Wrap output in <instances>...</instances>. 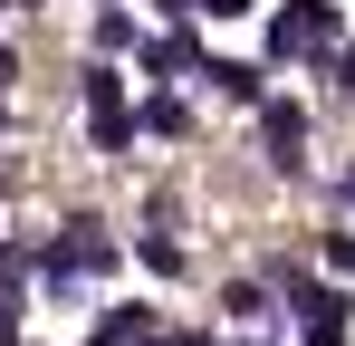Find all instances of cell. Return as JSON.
<instances>
[{"mask_svg": "<svg viewBox=\"0 0 355 346\" xmlns=\"http://www.w3.org/2000/svg\"><path fill=\"white\" fill-rule=\"evenodd\" d=\"M202 77H211V87L231 97V106H269V67H250V58H211Z\"/></svg>", "mask_w": 355, "mask_h": 346, "instance_id": "cell-5", "label": "cell"}, {"mask_svg": "<svg viewBox=\"0 0 355 346\" xmlns=\"http://www.w3.org/2000/svg\"><path fill=\"white\" fill-rule=\"evenodd\" d=\"M135 125H144V135H164V145H182V135H192V106H182V97H154Z\"/></svg>", "mask_w": 355, "mask_h": 346, "instance_id": "cell-7", "label": "cell"}, {"mask_svg": "<svg viewBox=\"0 0 355 346\" xmlns=\"http://www.w3.org/2000/svg\"><path fill=\"white\" fill-rule=\"evenodd\" d=\"M0 10H29V0H0Z\"/></svg>", "mask_w": 355, "mask_h": 346, "instance_id": "cell-17", "label": "cell"}, {"mask_svg": "<svg viewBox=\"0 0 355 346\" xmlns=\"http://www.w3.org/2000/svg\"><path fill=\"white\" fill-rule=\"evenodd\" d=\"M0 346H19V308L10 298H0Z\"/></svg>", "mask_w": 355, "mask_h": 346, "instance_id": "cell-14", "label": "cell"}, {"mask_svg": "<svg viewBox=\"0 0 355 346\" xmlns=\"http://www.w3.org/2000/svg\"><path fill=\"white\" fill-rule=\"evenodd\" d=\"M96 49H135V19L125 10H96Z\"/></svg>", "mask_w": 355, "mask_h": 346, "instance_id": "cell-10", "label": "cell"}, {"mask_svg": "<svg viewBox=\"0 0 355 346\" xmlns=\"http://www.w3.org/2000/svg\"><path fill=\"white\" fill-rule=\"evenodd\" d=\"M336 87H346V97H355V49H336Z\"/></svg>", "mask_w": 355, "mask_h": 346, "instance_id": "cell-15", "label": "cell"}, {"mask_svg": "<svg viewBox=\"0 0 355 346\" xmlns=\"http://www.w3.org/2000/svg\"><path fill=\"white\" fill-rule=\"evenodd\" d=\"M29 270H39V260H29V250H19V240H0V279L19 288V279H29Z\"/></svg>", "mask_w": 355, "mask_h": 346, "instance_id": "cell-11", "label": "cell"}, {"mask_svg": "<svg viewBox=\"0 0 355 346\" xmlns=\"http://www.w3.org/2000/svg\"><path fill=\"white\" fill-rule=\"evenodd\" d=\"M135 260H144V270H164V279H182V240H173V231H144V240H135Z\"/></svg>", "mask_w": 355, "mask_h": 346, "instance_id": "cell-8", "label": "cell"}, {"mask_svg": "<svg viewBox=\"0 0 355 346\" xmlns=\"http://www.w3.org/2000/svg\"><path fill=\"white\" fill-rule=\"evenodd\" d=\"M336 39V0H288L279 19H269V58H307Z\"/></svg>", "mask_w": 355, "mask_h": 346, "instance_id": "cell-3", "label": "cell"}, {"mask_svg": "<svg viewBox=\"0 0 355 346\" xmlns=\"http://www.w3.org/2000/svg\"><path fill=\"white\" fill-rule=\"evenodd\" d=\"M19 346H29V337H19Z\"/></svg>", "mask_w": 355, "mask_h": 346, "instance_id": "cell-18", "label": "cell"}, {"mask_svg": "<svg viewBox=\"0 0 355 346\" xmlns=\"http://www.w3.org/2000/svg\"><path fill=\"white\" fill-rule=\"evenodd\" d=\"M221 308H231L240 327H259V318H269V288H259V279H231V298H221Z\"/></svg>", "mask_w": 355, "mask_h": 346, "instance_id": "cell-9", "label": "cell"}, {"mask_svg": "<svg viewBox=\"0 0 355 346\" xmlns=\"http://www.w3.org/2000/svg\"><path fill=\"white\" fill-rule=\"evenodd\" d=\"M288 279V298H297V346H346V288H317V279H297V270H279Z\"/></svg>", "mask_w": 355, "mask_h": 346, "instance_id": "cell-2", "label": "cell"}, {"mask_svg": "<svg viewBox=\"0 0 355 346\" xmlns=\"http://www.w3.org/2000/svg\"><path fill=\"white\" fill-rule=\"evenodd\" d=\"M259 145H269V164H279V173H297V164H307V106L269 97V106H259Z\"/></svg>", "mask_w": 355, "mask_h": 346, "instance_id": "cell-4", "label": "cell"}, {"mask_svg": "<svg viewBox=\"0 0 355 346\" xmlns=\"http://www.w3.org/2000/svg\"><path fill=\"white\" fill-rule=\"evenodd\" d=\"M327 260H336V270H355V231H327Z\"/></svg>", "mask_w": 355, "mask_h": 346, "instance_id": "cell-13", "label": "cell"}, {"mask_svg": "<svg viewBox=\"0 0 355 346\" xmlns=\"http://www.w3.org/2000/svg\"><path fill=\"white\" fill-rule=\"evenodd\" d=\"M87 135H96V154H125L144 125H135V106H125V77L116 67H87Z\"/></svg>", "mask_w": 355, "mask_h": 346, "instance_id": "cell-1", "label": "cell"}, {"mask_svg": "<svg viewBox=\"0 0 355 346\" xmlns=\"http://www.w3.org/2000/svg\"><path fill=\"white\" fill-rule=\"evenodd\" d=\"M336 192H346V202H355V173H346V183H336Z\"/></svg>", "mask_w": 355, "mask_h": 346, "instance_id": "cell-16", "label": "cell"}, {"mask_svg": "<svg viewBox=\"0 0 355 346\" xmlns=\"http://www.w3.org/2000/svg\"><path fill=\"white\" fill-rule=\"evenodd\" d=\"M192 58H202V39H192V29H164V39H144V77H182V67H192Z\"/></svg>", "mask_w": 355, "mask_h": 346, "instance_id": "cell-6", "label": "cell"}, {"mask_svg": "<svg viewBox=\"0 0 355 346\" xmlns=\"http://www.w3.org/2000/svg\"><path fill=\"white\" fill-rule=\"evenodd\" d=\"M202 19H250V0H192Z\"/></svg>", "mask_w": 355, "mask_h": 346, "instance_id": "cell-12", "label": "cell"}]
</instances>
